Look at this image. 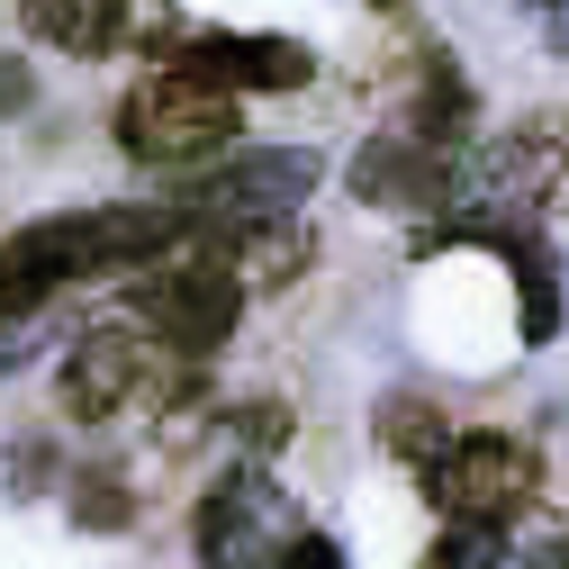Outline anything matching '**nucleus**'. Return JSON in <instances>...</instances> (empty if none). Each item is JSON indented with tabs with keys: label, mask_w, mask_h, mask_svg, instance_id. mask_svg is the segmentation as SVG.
<instances>
[{
	"label": "nucleus",
	"mask_w": 569,
	"mask_h": 569,
	"mask_svg": "<svg viewBox=\"0 0 569 569\" xmlns=\"http://www.w3.org/2000/svg\"><path fill=\"white\" fill-rule=\"evenodd\" d=\"M199 560H290V507H280V488L262 470H227L218 488H208L199 507Z\"/></svg>",
	"instance_id": "nucleus-8"
},
{
	"label": "nucleus",
	"mask_w": 569,
	"mask_h": 569,
	"mask_svg": "<svg viewBox=\"0 0 569 569\" xmlns=\"http://www.w3.org/2000/svg\"><path fill=\"white\" fill-rule=\"evenodd\" d=\"M507 525H452L443 516V542H435V560L443 569H488V560H507V542H497Z\"/></svg>",
	"instance_id": "nucleus-12"
},
{
	"label": "nucleus",
	"mask_w": 569,
	"mask_h": 569,
	"mask_svg": "<svg viewBox=\"0 0 569 569\" xmlns=\"http://www.w3.org/2000/svg\"><path fill=\"white\" fill-rule=\"evenodd\" d=\"M172 54L208 63V73L236 82V91H290V82H308V46H290V37H181Z\"/></svg>",
	"instance_id": "nucleus-9"
},
{
	"label": "nucleus",
	"mask_w": 569,
	"mask_h": 569,
	"mask_svg": "<svg viewBox=\"0 0 569 569\" xmlns=\"http://www.w3.org/2000/svg\"><path fill=\"white\" fill-rule=\"evenodd\" d=\"M389 443H398V452L425 470V461H435L452 435H443V416H425V407H389Z\"/></svg>",
	"instance_id": "nucleus-13"
},
{
	"label": "nucleus",
	"mask_w": 569,
	"mask_h": 569,
	"mask_svg": "<svg viewBox=\"0 0 569 569\" xmlns=\"http://www.w3.org/2000/svg\"><path fill=\"white\" fill-rule=\"evenodd\" d=\"M190 236L181 199H109V208H73V218H37L0 244V326H28L54 290L100 271H136Z\"/></svg>",
	"instance_id": "nucleus-1"
},
{
	"label": "nucleus",
	"mask_w": 569,
	"mask_h": 569,
	"mask_svg": "<svg viewBox=\"0 0 569 569\" xmlns=\"http://www.w3.org/2000/svg\"><path fill=\"white\" fill-rule=\"evenodd\" d=\"M497 253H507V271L525 280V343H551L560 335V262H551L542 227H516Z\"/></svg>",
	"instance_id": "nucleus-11"
},
{
	"label": "nucleus",
	"mask_w": 569,
	"mask_h": 569,
	"mask_svg": "<svg viewBox=\"0 0 569 569\" xmlns=\"http://www.w3.org/2000/svg\"><path fill=\"white\" fill-rule=\"evenodd\" d=\"M425 488H435V507L452 525H507L533 507V488H542V461L533 443L516 435H452L435 461H425Z\"/></svg>",
	"instance_id": "nucleus-6"
},
{
	"label": "nucleus",
	"mask_w": 569,
	"mask_h": 569,
	"mask_svg": "<svg viewBox=\"0 0 569 569\" xmlns=\"http://www.w3.org/2000/svg\"><path fill=\"white\" fill-rule=\"evenodd\" d=\"M352 199L398 208V218H443L461 199V146L452 136H416V127H380L352 154Z\"/></svg>",
	"instance_id": "nucleus-7"
},
{
	"label": "nucleus",
	"mask_w": 569,
	"mask_h": 569,
	"mask_svg": "<svg viewBox=\"0 0 569 569\" xmlns=\"http://www.w3.org/2000/svg\"><path fill=\"white\" fill-rule=\"evenodd\" d=\"M28 100V63H10V54H0V118H10Z\"/></svg>",
	"instance_id": "nucleus-15"
},
{
	"label": "nucleus",
	"mask_w": 569,
	"mask_h": 569,
	"mask_svg": "<svg viewBox=\"0 0 569 569\" xmlns=\"http://www.w3.org/2000/svg\"><path fill=\"white\" fill-rule=\"evenodd\" d=\"M127 317L146 326L154 343H172L181 362L199 371L208 352L236 335V317H244V271H236L227 236H199V227H190L172 253L136 262V280H127Z\"/></svg>",
	"instance_id": "nucleus-2"
},
{
	"label": "nucleus",
	"mask_w": 569,
	"mask_h": 569,
	"mask_svg": "<svg viewBox=\"0 0 569 569\" xmlns=\"http://www.w3.org/2000/svg\"><path fill=\"white\" fill-rule=\"evenodd\" d=\"M236 127H244V91L218 82L208 63L172 54L163 73H146L127 100H118V146L127 163H154V172H199V163H218L236 146Z\"/></svg>",
	"instance_id": "nucleus-3"
},
{
	"label": "nucleus",
	"mask_w": 569,
	"mask_h": 569,
	"mask_svg": "<svg viewBox=\"0 0 569 569\" xmlns=\"http://www.w3.org/2000/svg\"><path fill=\"white\" fill-rule=\"evenodd\" d=\"M525 19H533V37L551 54H569V0H525Z\"/></svg>",
	"instance_id": "nucleus-14"
},
{
	"label": "nucleus",
	"mask_w": 569,
	"mask_h": 569,
	"mask_svg": "<svg viewBox=\"0 0 569 569\" xmlns=\"http://www.w3.org/2000/svg\"><path fill=\"white\" fill-rule=\"evenodd\" d=\"M19 19L54 54H109L127 37V0H19Z\"/></svg>",
	"instance_id": "nucleus-10"
},
{
	"label": "nucleus",
	"mask_w": 569,
	"mask_h": 569,
	"mask_svg": "<svg viewBox=\"0 0 569 569\" xmlns=\"http://www.w3.org/2000/svg\"><path fill=\"white\" fill-rule=\"evenodd\" d=\"M208 172V163H199ZM317 154L308 146H262V154H236L218 163L208 181H181L172 199L190 208V227L199 236H244V227H271V218H299V199L317 190Z\"/></svg>",
	"instance_id": "nucleus-5"
},
{
	"label": "nucleus",
	"mask_w": 569,
	"mask_h": 569,
	"mask_svg": "<svg viewBox=\"0 0 569 569\" xmlns=\"http://www.w3.org/2000/svg\"><path fill=\"white\" fill-rule=\"evenodd\" d=\"M190 380V362L172 343H154L136 317H118V326H91L73 352H63V407H73L82 425H109V416H127V407H154L163 389H181Z\"/></svg>",
	"instance_id": "nucleus-4"
}]
</instances>
